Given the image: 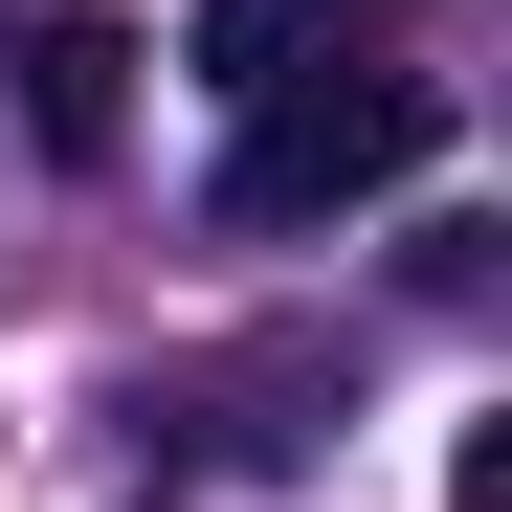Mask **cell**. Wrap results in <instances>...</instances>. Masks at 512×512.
Instances as JSON below:
<instances>
[{
  "instance_id": "6da1fadb",
  "label": "cell",
  "mask_w": 512,
  "mask_h": 512,
  "mask_svg": "<svg viewBox=\"0 0 512 512\" xmlns=\"http://www.w3.org/2000/svg\"><path fill=\"white\" fill-rule=\"evenodd\" d=\"M423 156H446V90H423V67H357V90H334V67H290V90L223 134V223H245V245L357 223V201H401V179H423Z\"/></svg>"
},
{
  "instance_id": "7a4b0ae2",
  "label": "cell",
  "mask_w": 512,
  "mask_h": 512,
  "mask_svg": "<svg viewBox=\"0 0 512 512\" xmlns=\"http://www.w3.org/2000/svg\"><path fill=\"white\" fill-rule=\"evenodd\" d=\"M23 134L67 156V179L134 156V23H112V0H45V23H23Z\"/></svg>"
},
{
  "instance_id": "3957f363",
  "label": "cell",
  "mask_w": 512,
  "mask_h": 512,
  "mask_svg": "<svg viewBox=\"0 0 512 512\" xmlns=\"http://www.w3.org/2000/svg\"><path fill=\"white\" fill-rule=\"evenodd\" d=\"M179 67H201L223 112H268L290 67H334V0H201V23H179Z\"/></svg>"
}]
</instances>
